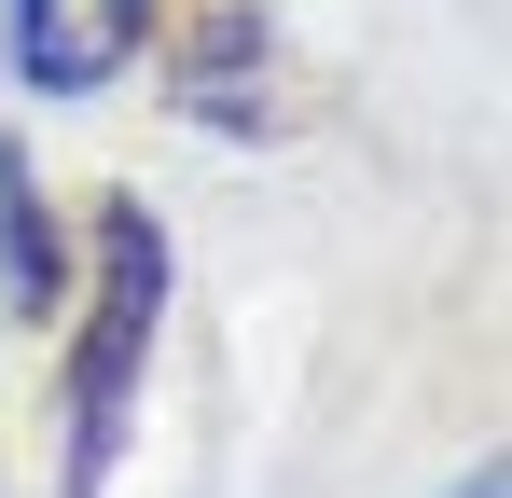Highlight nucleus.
Returning a JSON list of instances; mask_svg holds the SVG:
<instances>
[{
  "mask_svg": "<svg viewBox=\"0 0 512 498\" xmlns=\"http://www.w3.org/2000/svg\"><path fill=\"white\" fill-rule=\"evenodd\" d=\"M153 0H14V70L42 97H97V83L139 56Z\"/></svg>",
  "mask_w": 512,
  "mask_h": 498,
  "instance_id": "2",
  "label": "nucleus"
},
{
  "mask_svg": "<svg viewBox=\"0 0 512 498\" xmlns=\"http://www.w3.org/2000/svg\"><path fill=\"white\" fill-rule=\"evenodd\" d=\"M471 498H499V471H471Z\"/></svg>",
  "mask_w": 512,
  "mask_h": 498,
  "instance_id": "4",
  "label": "nucleus"
},
{
  "mask_svg": "<svg viewBox=\"0 0 512 498\" xmlns=\"http://www.w3.org/2000/svg\"><path fill=\"white\" fill-rule=\"evenodd\" d=\"M0 305H56V236H42V208H28L14 153H0Z\"/></svg>",
  "mask_w": 512,
  "mask_h": 498,
  "instance_id": "3",
  "label": "nucleus"
},
{
  "mask_svg": "<svg viewBox=\"0 0 512 498\" xmlns=\"http://www.w3.org/2000/svg\"><path fill=\"white\" fill-rule=\"evenodd\" d=\"M97 249H111V291H97L84 374H70V402H84V485H97V457H111V429H125V374H139L153 305H167V236H153L139 208H111V222H97Z\"/></svg>",
  "mask_w": 512,
  "mask_h": 498,
  "instance_id": "1",
  "label": "nucleus"
}]
</instances>
